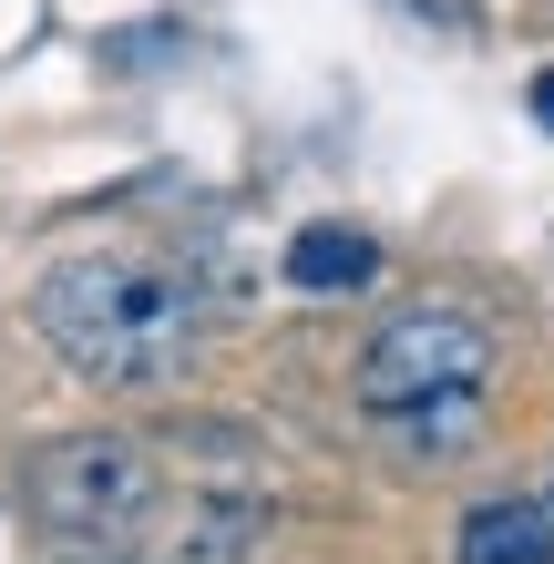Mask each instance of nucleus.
Here are the masks:
<instances>
[{
    "mask_svg": "<svg viewBox=\"0 0 554 564\" xmlns=\"http://www.w3.org/2000/svg\"><path fill=\"white\" fill-rule=\"evenodd\" d=\"M534 113H544V123H554V73H534Z\"/></svg>",
    "mask_w": 554,
    "mask_h": 564,
    "instance_id": "nucleus-7",
    "label": "nucleus"
},
{
    "mask_svg": "<svg viewBox=\"0 0 554 564\" xmlns=\"http://www.w3.org/2000/svg\"><path fill=\"white\" fill-rule=\"evenodd\" d=\"M31 318L104 390H154L195 359V297L165 268H134V257H73V268H52L31 288Z\"/></svg>",
    "mask_w": 554,
    "mask_h": 564,
    "instance_id": "nucleus-1",
    "label": "nucleus"
},
{
    "mask_svg": "<svg viewBox=\"0 0 554 564\" xmlns=\"http://www.w3.org/2000/svg\"><path fill=\"white\" fill-rule=\"evenodd\" d=\"M463 564H554V503H472L463 513Z\"/></svg>",
    "mask_w": 554,
    "mask_h": 564,
    "instance_id": "nucleus-5",
    "label": "nucleus"
},
{
    "mask_svg": "<svg viewBox=\"0 0 554 564\" xmlns=\"http://www.w3.org/2000/svg\"><path fill=\"white\" fill-rule=\"evenodd\" d=\"M380 442L401 462H463L482 442V390H463V401H421V411H380Z\"/></svg>",
    "mask_w": 554,
    "mask_h": 564,
    "instance_id": "nucleus-6",
    "label": "nucleus"
},
{
    "mask_svg": "<svg viewBox=\"0 0 554 564\" xmlns=\"http://www.w3.org/2000/svg\"><path fill=\"white\" fill-rule=\"evenodd\" d=\"M31 513H42V534H62L73 554H123L134 534H154L165 482H154L144 442H123V431H73V442H42V462H31Z\"/></svg>",
    "mask_w": 554,
    "mask_h": 564,
    "instance_id": "nucleus-2",
    "label": "nucleus"
},
{
    "mask_svg": "<svg viewBox=\"0 0 554 564\" xmlns=\"http://www.w3.org/2000/svg\"><path fill=\"white\" fill-rule=\"evenodd\" d=\"M493 380V328L472 308H401L370 328L360 349V411H421V401H463Z\"/></svg>",
    "mask_w": 554,
    "mask_h": 564,
    "instance_id": "nucleus-3",
    "label": "nucleus"
},
{
    "mask_svg": "<svg viewBox=\"0 0 554 564\" xmlns=\"http://www.w3.org/2000/svg\"><path fill=\"white\" fill-rule=\"evenodd\" d=\"M62 564H134V554H62Z\"/></svg>",
    "mask_w": 554,
    "mask_h": 564,
    "instance_id": "nucleus-8",
    "label": "nucleus"
},
{
    "mask_svg": "<svg viewBox=\"0 0 554 564\" xmlns=\"http://www.w3.org/2000/svg\"><path fill=\"white\" fill-rule=\"evenodd\" d=\"M287 288L298 297H360V288H380V237L370 226H298V237H287Z\"/></svg>",
    "mask_w": 554,
    "mask_h": 564,
    "instance_id": "nucleus-4",
    "label": "nucleus"
}]
</instances>
